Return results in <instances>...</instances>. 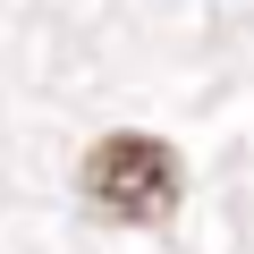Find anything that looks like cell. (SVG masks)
<instances>
[{
    "mask_svg": "<svg viewBox=\"0 0 254 254\" xmlns=\"http://www.w3.org/2000/svg\"><path fill=\"white\" fill-rule=\"evenodd\" d=\"M178 153L161 136H136V127H119V136H93V153L76 161V195L119 220V229H153L178 212Z\"/></svg>",
    "mask_w": 254,
    "mask_h": 254,
    "instance_id": "cell-1",
    "label": "cell"
}]
</instances>
